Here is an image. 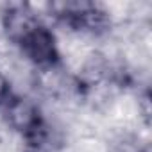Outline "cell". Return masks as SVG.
<instances>
[{"mask_svg":"<svg viewBox=\"0 0 152 152\" xmlns=\"http://www.w3.org/2000/svg\"><path fill=\"white\" fill-rule=\"evenodd\" d=\"M18 45L23 56L41 70L57 66L59 63V48L56 36L41 23H38L32 31H29Z\"/></svg>","mask_w":152,"mask_h":152,"instance_id":"6da1fadb","label":"cell"},{"mask_svg":"<svg viewBox=\"0 0 152 152\" xmlns=\"http://www.w3.org/2000/svg\"><path fill=\"white\" fill-rule=\"evenodd\" d=\"M39 22L36 20L32 9L25 4H11L2 13V25L7 38L13 43H20L29 31H32Z\"/></svg>","mask_w":152,"mask_h":152,"instance_id":"7a4b0ae2","label":"cell"},{"mask_svg":"<svg viewBox=\"0 0 152 152\" xmlns=\"http://www.w3.org/2000/svg\"><path fill=\"white\" fill-rule=\"evenodd\" d=\"M11 99V86H9V79L6 77V73L0 70V106H6V102Z\"/></svg>","mask_w":152,"mask_h":152,"instance_id":"3957f363","label":"cell"}]
</instances>
